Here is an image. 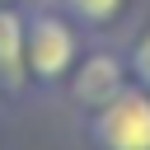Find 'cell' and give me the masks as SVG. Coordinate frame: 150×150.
Segmentation results:
<instances>
[{
	"label": "cell",
	"instance_id": "cell-6",
	"mask_svg": "<svg viewBox=\"0 0 150 150\" xmlns=\"http://www.w3.org/2000/svg\"><path fill=\"white\" fill-rule=\"evenodd\" d=\"M122 56H127V75H131V84H141V89L150 94V23L136 28V38L122 47Z\"/></svg>",
	"mask_w": 150,
	"mask_h": 150
},
{
	"label": "cell",
	"instance_id": "cell-1",
	"mask_svg": "<svg viewBox=\"0 0 150 150\" xmlns=\"http://www.w3.org/2000/svg\"><path fill=\"white\" fill-rule=\"evenodd\" d=\"M84 47H89L84 28L56 0L23 5V52H28V80H33V89H61Z\"/></svg>",
	"mask_w": 150,
	"mask_h": 150
},
{
	"label": "cell",
	"instance_id": "cell-5",
	"mask_svg": "<svg viewBox=\"0 0 150 150\" xmlns=\"http://www.w3.org/2000/svg\"><path fill=\"white\" fill-rule=\"evenodd\" d=\"M56 5L84 28V38H108L131 9V0H56Z\"/></svg>",
	"mask_w": 150,
	"mask_h": 150
},
{
	"label": "cell",
	"instance_id": "cell-2",
	"mask_svg": "<svg viewBox=\"0 0 150 150\" xmlns=\"http://www.w3.org/2000/svg\"><path fill=\"white\" fill-rule=\"evenodd\" d=\"M89 150H150V94L141 84L117 89L108 103L80 112Z\"/></svg>",
	"mask_w": 150,
	"mask_h": 150
},
{
	"label": "cell",
	"instance_id": "cell-3",
	"mask_svg": "<svg viewBox=\"0 0 150 150\" xmlns=\"http://www.w3.org/2000/svg\"><path fill=\"white\" fill-rule=\"evenodd\" d=\"M131 84V75H127V56H122V47H108V42H94V47H84L80 52V61H75V70L66 75V98L80 108V112H89V108H98V103H108L117 89H127Z\"/></svg>",
	"mask_w": 150,
	"mask_h": 150
},
{
	"label": "cell",
	"instance_id": "cell-4",
	"mask_svg": "<svg viewBox=\"0 0 150 150\" xmlns=\"http://www.w3.org/2000/svg\"><path fill=\"white\" fill-rule=\"evenodd\" d=\"M33 80L23 52V5H0V98H23Z\"/></svg>",
	"mask_w": 150,
	"mask_h": 150
},
{
	"label": "cell",
	"instance_id": "cell-7",
	"mask_svg": "<svg viewBox=\"0 0 150 150\" xmlns=\"http://www.w3.org/2000/svg\"><path fill=\"white\" fill-rule=\"evenodd\" d=\"M0 5H33V0H0Z\"/></svg>",
	"mask_w": 150,
	"mask_h": 150
}]
</instances>
